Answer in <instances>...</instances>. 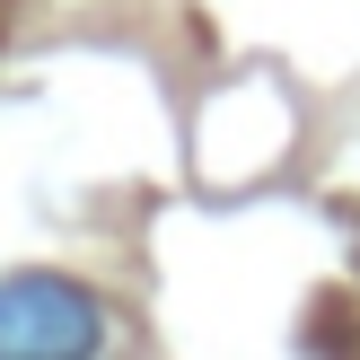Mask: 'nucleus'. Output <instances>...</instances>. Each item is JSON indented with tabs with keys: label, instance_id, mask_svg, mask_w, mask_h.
I'll return each instance as SVG.
<instances>
[{
	"label": "nucleus",
	"instance_id": "1",
	"mask_svg": "<svg viewBox=\"0 0 360 360\" xmlns=\"http://www.w3.org/2000/svg\"><path fill=\"white\" fill-rule=\"evenodd\" d=\"M105 308L62 273H18L0 281V360H97Z\"/></svg>",
	"mask_w": 360,
	"mask_h": 360
}]
</instances>
